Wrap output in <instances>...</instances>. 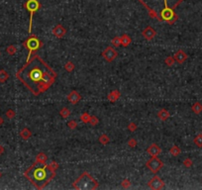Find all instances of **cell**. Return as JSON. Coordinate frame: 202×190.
Masks as SVG:
<instances>
[{"label": "cell", "instance_id": "8992f818", "mask_svg": "<svg viewBox=\"0 0 202 190\" xmlns=\"http://www.w3.org/2000/svg\"><path fill=\"white\" fill-rule=\"evenodd\" d=\"M146 166L148 167L153 173L157 174V173L159 172L160 170L163 168V162L160 161V159L158 156H152V159H149V161H147Z\"/></svg>", "mask_w": 202, "mask_h": 190}, {"label": "cell", "instance_id": "d590c367", "mask_svg": "<svg viewBox=\"0 0 202 190\" xmlns=\"http://www.w3.org/2000/svg\"><path fill=\"white\" fill-rule=\"evenodd\" d=\"M122 186L124 187V188H129L131 186V181L129 179H124V180L122 181Z\"/></svg>", "mask_w": 202, "mask_h": 190}, {"label": "cell", "instance_id": "7a4b0ae2", "mask_svg": "<svg viewBox=\"0 0 202 190\" xmlns=\"http://www.w3.org/2000/svg\"><path fill=\"white\" fill-rule=\"evenodd\" d=\"M25 177L38 189H43L56 176V170L46 164L35 161L24 173Z\"/></svg>", "mask_w": 202, "mask_h": 190}, {"label": "cell", "instance_id": "ac0fdd59", "mask_svg": "<svg viewBox=\"0 0 202 190\" xmlns=\"http://www.w3.org/2000/svg\"><path fill=\"white\" fill-rule=\"evenodd\" d=\"M191 109L193 111V113H195L196 115H199L202 112V104L200 102H195L194 104L192 105Z\"/></svg>", "mask_w": 202, "mask_h": 190}, {"label": "cell", "instance_id": "ba28073f", "mask_svg": "<svg viewBox=\"0 0 202 190\" xmlns=\"http://www.w3.org/2000/svg\"><path fill=\"white\" fill-rule=\"evenodd\" d=\"M149 187L151 189H154V190H159V189H162L163 188V186H165V182L163 181V179L160 177V176L158 175H155L154 177H153L151 180L149 181L148 183Z\"/></svg>", "mask_w": 202, "mask_h": 190}, {"label": "cell", "instance_id": "3957f363", "mask_svg": "<svg viewBox=\"0 0 202 190\" xmlns=\"http://www.w3.org/2000/svg\"><path fill=\"white\" fill-rule=\"evenodd\" d=\"M73 188L77 190H94L98 188V182L88 172H83L74 181Z\"/></svg>", "mask_w": 202, "mask_h": 190}, {"label": "cell", "instance_id": "4316f807", "mask_svg": "<svg viewBox=\"0 0 202 190\" xmlns=\"http://www.w3.org/2000/svg\"><path fill=\"white\" fill-rule=\"evenodd\" d=\"M193 142H194V144L198 148H202V134H199L196 136L194 140H193Z\"/></svg>", "mask_w": 202, "mask_h": 190}, {"label": "cell", "instance_id": "4dcf8cb0", "mask_svg": "<svg viewBox=\"0 0 202 190\" xmlns=\"http://www.w3.org/2000/svg\"><path fill=\"white\" fill-rule=\"evenodd\" d=\"M99 123V119H98L96 116H91L90 121H89V124H91L92 126H96Z\"/></svg>", "mask_w": 202, "mask_h": 190}, {"label": "cell", "instance_id": "f35d334b", "mask_svg": "<svg viewBox=\"0 0 202 190\" xmlns=\"http://www.w3.org/2000/svg\"><path fill=\"white\" fill-rule=\"evenodd\" d=\"M3 122H4V121H3V119H2V117L0 116V126H1V125L3 124Z\"/></svg>", "mask_w": 202, "mask_h": 190}, {"label": "cell", "instance_id": "ab89813d", "mask_svg": "<svg viewBox=\"0 0 202 190\" xmlns=\"http://www.w3.org/2000/svg\"><path fill=\"white\" fill-rule=\"evenodd\" d=\"M1 175H2V174H1V172H0V177H1Z\"/></svg>", "mask_w": 202, "mask_h": 190}, {"label": "cell", "instance_id": "5b68a950", "mask_svg": "<svg viewBox=\"0 0 202 190\" xmlns=\"http://www.w3.org/2000/svg\"><path fill=\"white\" fill-rule=\"evenodd\" d=\"M23 46L28 50V51H29L28 58H30L35 51H38L39 49L42 48L43 43L41 42L40 39H38L36 36H31L23 43Z\"/></svg>", "mask_w": 202, "mask_h": 190}, {"label": "cell", "instance_id": "30bf717a", "mask_svg": "<svg viewBox=\"0 0 202 190\" xmlns=\"http://www.w3.org/2000/svg\"><path fill=\"white\" fill-rule=\"evenodd\" d=\"M142 35H143V37L146 40L151 41V40H153L155 37V35H157V31H155V30L153 28V27L148 26V27H146V29L143 30V32H142Z\"/></svg>", "mask_w": 202, "mask_h": 190}, {"label": "cell", "instance_id": "83f0119b", "mask_svg": "<svg viewBox=\"0 0 202 190\" xmlns=\"http://www.w3.org/2000/svg\"><path fill=\"white\" fill-rule=\"evenodd\" d=\"M174 62H175V59H174L173 56H166L165 59V64L168 66H173L174 64Z\"/></svg>", "mask_w": 202, "mask_h": 190}, {"label": "cell", "instance_id": "9a60e30c", "mask_svg": "<svg viewBox=\"0 0 202 190\" xmlns=\"http://www.w3.org/2000/svg\"><path fill=\"white\" fill-rule=\"evenodd\" d=\"M158 117H159L162 121H166L168 118L170 117V114L168 110L165 109H160L158 113Z\"/></svg>", "mask_w": 202, "mask_h": 190}, {"label": "cell", "instance_id": "cb8c5ba5", "mask_svg": "<svg viewBox=\"0 0 202 190\" xmlns=\"http://www.w3.org/2000/svg\"><path fill=\"white\" fill-rule=\"evenodd\" d=\"M6 51H7L8 55L13 56V55H15L16 51H17V48H16V46H14V45H10V46H8V47H7Z\"/></svg>", "mask_w": 202, "mask_h": 190}, {"label": "cell", "instance_id": "5bb4252c", "mask_svg": "<svg viewBox=\"0 0 202 190\" xmlns=\"http://www.w3.org/2000/svg\"><path fill=\"white\" fill-rule=\"evenodd\" d=\"M120 96H121V93H120V91L117 90V89H114V90H112L110 93L108 94L107 99L110 102L114 103V102H116L117 100H119Z\"/></svg>", "mask_w": 202, "mask_h": 190}, {"label": "cell", "instance_id": "52a82bcc", "mask_svg": "<svg viewBox=\"0 0 202 190\" xmlns=\"http://www.w3.org/2000/svg\"><path fill=\"white\" fill-rule=\"evenodd\" d=\"M102 56L104 58L105 61H107L108 62H111L118 56V53H117V51L114 48L107 47L102 51Z\"/></svg>", "mask_w": 202, "mask_h": 190}, {"label": "cell", "instance_id": "e0dca14e", "mask_svg": "<svg viewBox=\"0 0 202 190\" xmlns=\"http://www.w3.org/2000/svg\"><path fill=\"white\" fill-rule=\"evenodd\" d=\"M31 136H32V133H31V131H30L28 128H24L20 132V137L23 140H25V141L29 140L30 138H31Z\"/></svg>", "mask_w": 202, "mask_h": 190}, {"label": "cell", "instance_id": "1f68e13d", "mask_svg": "<svg viewBox=\"0 0 202 190\" xmlns=\"http://www.w3.org/2000/svg\"><path fill=\"white\" fill-rule=\"evenodd\" d=\"M67 127H69V129H72V130H74L75 128H77V123H76V121L72 120V121H69V123H67Z\"/></svg>", "mask_w": 202, "mask_h": 190}, {"label": "cell", "instance_id": "d6a6232c", "mask_svg": "<svg viewBox=\"0 0 202 190\" xmlns=\"http://www.w3.org/2000/svg\"><path fill=\"white\" fill-rule=\"evenodd\" d=\"M15 115H16V113L14 112V110H12V109H9V110H7V112H6V117L8 119H13L15 117Z\"/></svg>", "mask_w": 202, "mask_h": 190}, {"label": "cell", "instance_id": "277c9868", "mask_svg": "<svg viewBox=\"0 0 202 190\" xmlns=\"http://www.w3.org/2000/svg\"><path fill=\"white\" fill-rule=\"evenodd\" d=\"M24 7L25 9L30 13V25H29V30L28 33H32V24H33V17H34V13L38 11L41 8V3L39 0H27L24 3Z\"/></svg>", "mask_w": 202, "mask_h": 190}, {"label": "cell", "instance_id": "836d02e7", "mask_svg": "<svg viewBox=\"0 0 202 190\" xmlns=\"http://www.w3.org/2000/svg\"><path fill=\"white\" fill-rule=\"evenodd\" d=\"M192 164H193V162H192V161L190 159H185L183 161V165L185 167L189 168V167L192 166Z\"/></svg>", "mask_w": 202, "mask_h": 190}, {"label": "cell", "instance_id": "7402d4cb", "mask_svg": "<svg viewBox=\"0 0 202 190\" xmlns=\"http://www.w3.org/2000/svg\"><path fill=\"white\" fill-rule=\"evenodd\" d=\"M9 75H8V72L5 69H1L0 70V82L4 83L6 82V80L8 79Z\"/></svg>", "mask_w": 202, "mask_h": 190}, {"label": "cell", "instance_id": "8d00e7d4", "mask_svg": "<svg viewBox=\"0 0 202 190\" xmlns=\"http://www.w3.org/2000/svg\"><path fill=\"white\" fill-rule=\"evenodd\" d=\"M49 165H50V166H51L52 168H53V169H54V170H57V169H58V168H59V164H57L56 161L51 162V164H49Z\"/></svg>", "mask_w": 202, "mask_h": 190}, {"label": "cell", "instance_id": "484cf974", "mask_svg": "<svg viewBox=\"0 0 202 190\" xmlns=\"http://www.w3.org/2000/svg\"><path fill=\"white\" fill-rule=\"evenodd\" d=\"M64 69L67 70V72H72L74 70V64H73L72 61H67V64H64Z\"/></svg>", "mask_w": 202, "mask_h": 190}, {"label": "cell", "instance_id": "9c48e42d", "mask_svg": "<svg viewBox=\"0 0 202 190\" xmlns=\"http://www.w3.org/2000/svg\"><path fill=\"white\" fill-rule=\"evenodd\" d=\"M52 33H53L54 36H56L57 38L62 39V38H64L65 36V34H67V30H65V28L62 25L58 24V25L54 26V29L52 30Z\"/></svg>", "mask_w": 202, "mask_h": 190}, {"label": "cell", "instance_id": "8fae6325", "mask_svg": "<svg viewBox=\"0 0 202 190\" xmlns=\"http://www.w3.org/2000/svg\"><path fill=\"white\" fill-rule=\"evenodd\" d=\"M147 153L151 156H159L162 154V149L160 148L157 144H152L151 146L147 149Z\"/></svg>", "mask_w": 202, "mask_h": 190}, {"label": "cell", "instance_id": "ffe728a7", "mask_svg": "<svg viewBox=\"0 0 202 190\" xmlns=\"http://www.w3.org/2000/svg\"><path fill=\"white\" fill-rule=\"evenodd\" d=\"M98 142H99L101 145H107V144H109V142H110V138L108 137L106 134H102L99 137V139H98Z\"/></svg>", "mask_w": 202, "mask_h": 190}, {"label": "cell", "instance_id": "44dd1931", "mask_svg": "<svg viewBox=\"0 0 202 190\" xmlns=\"http://www.w3.org/2000/svg\"><path fill=\"white\" fill-rule=\"evenodd\" d=\"M181 153V150L177 146H171V148L170 149V154H171V156H179Z\"/></svg>", "mask_w": 202, "mask_h": 190}, {"label": "cell", "instance_id": "d6986e66", "mask_svg": "<svg viewBox=\"0 0 202 190\" xmlns=\"http://www.w3.org/2000/svg\"><path fill=\"white\" fill-rule=\"evenodd\" d=\"M47 159H48V156H46V154H44V153L38 154L37 156H36V161L41 162V164H46Z\"/></svg>", "mask_w": 202, "mask_h": 190}, {"label": "cell", "instance_id": "4fadbf2b", "mask_svg": "<svg viewBox=\"0 0 202 190\" xmlns=\"http://www.w3.org/2000/svg\"><path fill=\"white\" fill-rule=\"evenodd\" d=\"M173 58L175 59L176 62H178V64H183V62L187 59L188 56L182 50H178L175 54H174Z\"/></svg>", "mask_w": 202, "mask_h": 190}, {"label": "cell", "instance_id": "603a6c76", "mask_svg": "<svg viewBox=\"0 0 202 190\" xmlns=\"http://www.w3.org/2000/svg\"><path fill=\"white\" fill-rule=\"evenodd\" d=\"M70 114H72V112H70V110L67 107H64L61 111H59V115H61L64 119H67V117H69Z\"/></svg>", "mask_w": 202, "mask_h": 190}, {"label": "cell", "instance_id": "6da1fadb", "mask_svg": "<svg viewBox=\"0 0 202 190\" xmlns=\"http://www.w3.org/2000/svg\"><path fill=\"white\" fill-rule=\"evenodd\" d=\"M57 76V72L36 54L28 58L26 64L16 73V77L35 96L47 91Z\"/></svg>", "mask_w": 202, "mask_h": 190}, {"label": "cell", "instance_id": "e575fe53", "mask_svg": "<svg viewBox=\"0 0 202 190\" xmlns=\"http://www.w3.org/2000/svg\"><path fill=\"white\" fill-rule=\"evenodd\" d=\"M137 145H138V143L135 139H130L128 141V146H129L130 148H135V146H137Z\"/></svg>", "mask_w": 202, "mask_h": 190}, {"label": "cell", "instance_id": "7c38bea8", "mask_svg": "<svg viewBox=\"0 0 202 190\" xmlns=\"http://www.w3.org/2000/svg\"><path fill=\"white\" fill-rule=\"evenodd\" d=\"M67 100H69V103H72L73 105L77 104V102H80L81 100V95L78 93L77 91L72 90L69 95H67Z\"/></svg>", "mask_w": 202, "mask_h": 190}, {"label": "cell", "instance_id": "74e56055", "mask_svg": "<svg viewBox=\"0 0 202 190\" xmlns=\"http://www.w3.org/2000/svg\"><path fill=\"white\" fill-rule=\"evenodd\" d=\"M3 151H4V149H3V146H2L1 145H0V156H1V154H3Z\"/></svg>", "mask_w": 202, "mask_h": 190}, {"label": "cell", "instance_id": "d4e9b609", "mask_svg": "<svg viewBox=\"0 0 202 190\" xmlns=\"http://www.w3.org/2000/svg\"><path fill=\"white\" fill-rule=\"evenodd\" d=\"M90 118H91V116L89 115L88 113H83V114H81V116H80V120L84 124L89 123V121H90Z\"/></svg>", "mask_w": 202, "mask_h": 190}, {"label": "cell", "instance_id": "f1b7e54d", "mask_svg": "<svg viewBox=\"0 0 202 190\" xmlns=\"http://www.w3.org/2000/svg\"><path fill=\"white\" fill-rule=\"evenodd\" d=\"M111 44L114 46V47H116V48H118L121 46V37H115V38H113L111 41Z\"/></svg>", "mask_w": 202, "mask_h": 190}, {"label": "cell", "instance_id": "f546056e", "mask_svg": "<svg viewBox=\"0 0 202 190\" xmlns=\"http://www.w3.org/2000/svg\"><path fill=\"white\" fill-rule=\"evenodd\" d=\"M137 129H138V126L136 125V123H134V122H131V123L128 125V130H129L130 132H135Z\"/></svg>", "mask_w": 202, "mask_h": 190}, {"label": "cell", "instance_id": "2e32d148", "mask_svg": "<svg viewBox=\"0 0 202 190\" xmlns=\"http://www.w3.org/2000/svg\"><path fill=\"white\" fill-rule=\"evenodd\" d=\"M131 42H132V39L130 38L129 35L127 34H124L121 36V46H123V47H128Z\"/></svg>", "mask_w": 202, "mask_h": 190}]
</instances>
